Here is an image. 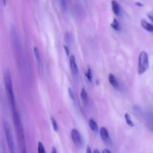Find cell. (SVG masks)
Here are the masks:
<instances>
[{"instance_id": "6da1fadb", "label": "cell", "mask_w": 153, "mask_h": 153, "mask_svg": "<svg viewBox=\"0 0 153 153\" xmlns=\"http://www.w3.org/2000/svg\"><path fill=\"white\" fill-rule=\"evenodd\" d=\"M4 85H5V90H6V92H7V98H8L9 102H10V106H11L12 108V111H16V108H15V97H14V94H13V85H12V80H11V77H10V73L7 69L4 70Z\"/></svg>"}, {"instance_id": "7a4b0ae2", "label": "cell", "mask_w": 153, "mask_h": 153, "mask_svg": "<svg viewBox=\"0 0 153 153\" xmlns=\"http://www.w3.org/2000/svg\"><path fill=\"white\" fill-rule=\"evenodd\" d=\"M13 120L15 128H16V133H17L18 137H19V140L21 145V148H22V151L23 152V151H25L23 128H22V123H21L20 118H19V115L16 112V111H13Z\"/></svg>"}, {"instance_id": "3957f363", "label": "cell", "mask_w": 153, "mask_h": 153, "mask_svg": "<svg viewBox=\"0 0 153 153\" xmlns=\"http://www.w3.org/2000/svg\"><path fill=\"white\" fill-rule=\"evenodd\" d=\"M149 67V61L148 54L145 51L140 52L138 58V66H137V73L138 75H143L146 73Z\"/></svg>"}, {"instance_id": "277c9868", "label": "cell", "mask_w": 153, "mask_h": 153, "mask_svg": "<svg viewBox=\"0 0 153 153\" xmlns=\"http://www.w3.org/2000/svg\"><path fill=\"white\" fill-rule=\"evenodd\" d=\"M3 127H4V134H5L6 140H7V146H8L9 152L10 153H16V149H15L14 142H13V134H12L11 127H10V124L4 121L3 123Z\"/></svg>"}, {"instance_id": "5b68a950", "label": "cell", "mask_w": 153, "mask_h": 153, "mask_svg": "<svg viewBox=\"0 0 153 153\" xmlns=\"http://www.w3.org/2000/svg\"><path fill=\"white\" fill-rule=\"evenodd\" d=\"M71 137L73 140V143L76 145L77 146H81L82 143V136H81L80 133L76 128H73L71 131Z\"/></svg>"}, {"instance_id": "8992f818", "label": "cell", "mask_w": 153, "mask_h": 153, "mask_svg": "<svg viewBox=\"0 0 153 153\" xmlns=\"http://www.w3.org/2000/svg\"><path fill=\"white\" fill-rule=\"evenodd\" d=\"M70 67L73 76L75 77H78L79 76V67H78L77 63H76V57L74 55H72L70 58Z\"/></svg>"}, {"instance_id": "52a82bcc", "label": "cell", "mask_w": 153, "mask_h": 153, "mask_svg": "<svg viewBox=\"0 0 153 153\" xmlns=\"http://www.w3.org/2000/svg\"><path fill=\"white\" fill-rule=\"evenodd\" d=\"M100 134L101 136V138L104 140L105 142H109L110 141V135H109V132L108 131L107 128L105 127H102L100 130Z\"/></svg>"}, {"instance_id": "ba28073f", "label": "cell", "mask_w": 153, "mask_h": 153, "mask_svg": "<svg viewBox=\"0 0 153 153\" xmlns=\"http://www.w3.org/2000/svg\"><path fill=\"white\" fill-rule=\"evenodd\" d=\"M111 7H112V11L114 12L116 16H120L121 14V9L120 6L118 4L117 1L116 0H112L111 1Z\"/></svg>"}, {"instance_id": "9c48e42d", "label": "cell", "mask_w": 153, "mask_h": 153, "mask_svg": "<svg viewBox=\"0 0 153 153\" xmlns=\"http://www.w3.org/2000/svg\"><path fill=\"white\" fill-rule=\"evenodd\" d=\"M81 99L82 100V102L85 105H88V103H89V98H88V94L85 88H82L81 90Z\"/></svg>"}, {"instance_id": "30bf717a", "label": "cell", "mask_w": 153, "mask_h": 153, "mask_svg": "<svg viewBox=\"0 0 153 153\" xmlns=\"http://www.w3.org/2000/svg\"><path fill=\"white\" fill-rule=\"evenodd\" d=\"M140 24H141V26L143 27V28H144L146 31H149V32L153 33V25L152 24L149 23V22H147V21L145 20V19H142Z\"/></svg>"}, {"instance_id": "8fae6325", "label": "cell", "mask_w": 153, "mask_h": 153, "mask_svg": "<svg viewBox=\"0 0 153 153\" xmlns=\"http://www.w3.org/2000/svg\"><path fill=\"white\" fill-rule=\"evenodd\" d=\"M108 81L112 87H114V88H119V83L117 82V79L115 77L114 75L112 74V73H110L108 75Z\"/></svg>"}, {"instance_id": "7c38bea8", "label": "cell", "mask_w": 153, "mask_h": 153, "mask_svg": "<svg viewBox=\"0 0 153 153\" xmlns=\"http://www.w3.org/2000/svg\"><path fill=\"white\" fill-rule=\"evenodd\" d=\"M88 124H89L90 128H91V129L92 131H97L99 130L98 125H97V122L94 119H90L89 121H88Z\"/></svg>"}, {"instance_id": "4fadbf2b", "label": "cell", "mask_w": 153, "mask_h": 153, "mask_svg": "<svg viewBox=\"0 0 153 153\" xmlns=\"http://www.w3.org/2000/svg\"><path fill=\"white\" fill-rule=\"evenodd\" d=\"M33 50H34V56H35L36 60H37V64H38L39 66H41V58H40V52H39L38 48L34 46Z\"/></svg>"}, {"instance_id": "5bb4252c", "label": "cell", "mask_w": 153, "mask_h": 153, "mask_svg": "<svg viewBox=\"0 0 153 153\" xmlns=\"http://www.w3.org/2000/svg\"><path fill=\"white\" fill-rule=\"evenodd\" d=\"M124 117H125L126 123V124L128 126H130V127L134 126V123H133V121L131 120V117H130L129 114H128V113L125 114V115H124Z\"/></svg>"}, {"instance_id": "9a60e30c", "label": "cell", "mask_w": 153, "mask_h": 153, "mask_svg": "<svg viewBox=\"0 0 153 153\" xmlns=\"http://www.w3.org/2000/svg\"><path fill=\"white\" fill-rule=\"evenodd\" d=\"M85 76H86V78L88 80V82H92L93 74H92V70H91V68L90 67H87L86 72H85Z\"/></svg>"}, {"instance_id": "2e32d148", "label": "cell", "mask_w": 153, "mask_h": 153, "mask_svg": "<svg viewBox=\"0 0 153 153\" xmlns=\"http://www.w3.org/2000/svg\"><path fill=\"white\" fill-rule=\"evenodd\" d=\"M111 26L112 28H114L116 31H119L120 28V23L118 22V21L116 19H114L113 20V22L111 24Z\"/></svg>"}, {"instance_id": "e0dca14e", "label": "cell", "mask_w": 153, "mask_h": 153, "mask_svg": "<svg viewBox=\"0 0 153 153\" xmlns=\"http://www.w3.org/2000/svg\"><path fill=\"white\" fill-rule=\"evenodd\" d=\"M37 152H38V153H46L44 146H43L41 142H39L38 145H37Z\"/></svg>"}, {"instance_id": "ac0fdd59", "label": "cell", "mask_w": 153, "mask_h": 153, "mask_svg": "<svg viewBox=\"0 0 153 153\" xmlns=\"http://www.w3.org/2000/svg\"><path fill=\"white\" fill-rule=\"evenodd\" d=\"M51 123H52V128H53V129L55 130V131H58V124H57V122H56V120H55V118L51 117Z\"/></svg>"}, {"instance_id": "d6986e66", "label": "cell", "mask_w": 153, "mask_h": 153, "mask_svg": "<svg viewBox=\"0 0 153 153\" xmlns=\"http://www.w3.org/2000/svg\"><path fill=\"white\" fill-rule=\"evenodd\" d=\"M61 7L64 10H67V0H61Z\"/></svg>"}, {"instance_id": "ffe728a7", "label": "cell", "mask_w": 153, "mask_h": 153, "mask_svg": "<svg viewBox=\"0 0 153 153\" xmlns=\"http://www.w3.org/2000/svg\"><path fill=\"white\" fill-rule=\"evenodd\" d=\"M68 94H69V96H70V99H71L72 100H75L74 92H73V91L72 90L71 88H68Z\"/></svg>"}, {"instance_id": "44dd1931", "label": "cell", "mask_w": 153, "mask_h": 153, "mask_svg": "<svg viewBox=\"0 0 153 153\" xmlns=\"http://www.w3.org/2000/svg\"><path fill=\"white\" fill-rule=\"evenodd\" d=\"M64 37H65V41L67 43H70V40H71V36H70V34L69 33H66Z\"/></svg>"}, {"instance_id": "7402d4cb", "label": "cell", "mask_w": 153, "mask_h": 153, "mask_svg": "<svg viewBox=\"0 0 153 153\" xmlns=\"http://www.w3.org/2000/svg\"><path fill=\"white\" fill-rule=\"evenodd\" d=\"M147 16H148V17L149 18V19H150L152 22H153V10H151L150 12H149V13H148Z\"/></svg>"}, {"instance_id": "603a6c76", "label": "cell", "mask_w": 153, "mask_h": 153, "mask_svg": "<svg viewBox=\"0 0 153 153\" xmlns=\"http://www.w3.org/2000/svg\"><path fill=\"white\" fill-rule=\"evenodd\" d=\"M86 153H92L91 152V147H90V146H88V147H87Z\"/></svg>"}, {"instance_id": "cb8c5ba5", "label": "cell", "mask_w": 153, "mask_h": 153, "mask_svg": "<svg viewBox=\"0 0 153 153\" xmlns=\"http://www.w3.org/2000/svg\"><path fill=\"white\" fill-rule=\"evenodd\" d=\"M102 153H111V152L110 151L108 150V149H105L104 150H103Z\"/></svg>"}, {"instance_id": "d4e9b609", "label": "cell", "mask_w": 153, "mask_h": 153, "mask_svg": "<svg viewBox=\"0 0 153 153\" xmlns=\"http://www.w3.org/2000/svg\"><path fill=\"white\" fill-rule=\"evenodd\" d=\"M64 49H65V51L67 52V55H69V49L68 48H67V46H64Z\"/></svg>"}, {"instance_id": "484cf974", "label": "cell", "mask_w": 153, "mask_h": 153, "mask_svg": "<svg viewBox=\"0 0 153 153\" xmlns=\"http://www.w3.org/2000/svg\"><path fill=\"white\" fill-rule=\"evenodd\" d=\"M52 153H57L56 149H55V147H52Z\"/></svg>"}, {"instance_id": "4316f807", "label": "cell", "mask_w": 153, "mask_h": 153, "mask_svg": "<svg viewBox=\"0 0 153 153\" xmlns=\"http://www.w3.org/2000/svg\"><path fill=\"white\" fill-rule=\"evenodd\" d=\"M1 1H2L3 6H5L6 5V3H7V0H1Z\"/></svg>"}, {"instance_id": "83f0119b", "label": "cell", "mask_w": 153, "mask_h": 153, "mask_svg": "<svg viewBox=\"0 0 153 153\" xmlns=\"http://www.w3.org/2000/svg\"><path fill=\"white\" fill-rule=\"evenodd\" d=\"M94 153H100V151H99V149H95V150H94Z\"/></svg>"}]
</instances>
